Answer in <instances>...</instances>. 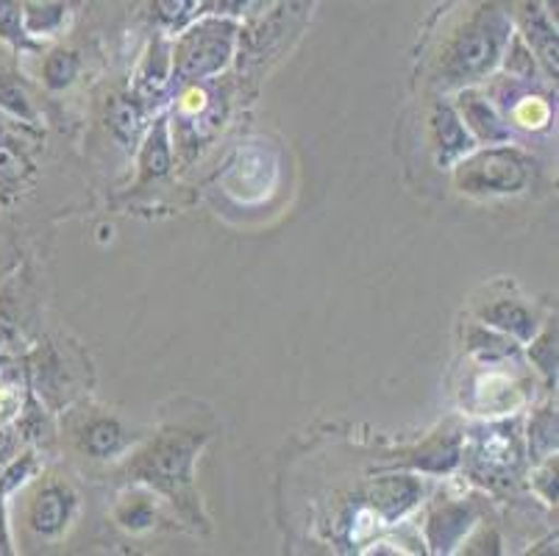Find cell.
<instances>
[{"label":"cell","mask_w":559,"mask_h":556,"mask_svg":"<svg viewBox=\"0 0 559 556\" xmlns=\"http://www.w3.org/2000/svg\"><path fill=\"white\" fill-rule=\"evenodd\" d=\"M532 489H535L537 496H540L548 507H557V453L535 462V471H532Z\"/></svg>","instance_id":"obj_31"},{"label":"cell","mask_w":559,"mask_h":556,"mask_svg":"<svg viewBox=\"0 0 559 556\" xmlns=\"http://www.w3.org/2000/svg\"><path fill=\"white\" fill-rule=\"evenodd\" d=\"M195 7L198 0H154L156 17L167 28H181L190 20V14L195 12Z\"/></svg>","instance_id":"obj_32"},{"label":"cell","mask_w":559,"mask_h":556,"mask_svg":"<svg viewBox=\"0 0 559 556\" xmlns=\"http://www.w3.org/2000/svg\"><path fill=\"white\" fill-rule=\"evenodd\" d=\"M28 129L32 126L12 120L0 111V206L17 201L37 173L32 145L25 142Z\"/></svg>","instance_id":"obj_7"},{"label":"cell","mask_w":559,"mask_h":556,"mask_svg":"<svg viewBox=\"0 0 559 556\" xmlns=\"http://www.w3.org/2000/svg\"><path fill=\"white\" fill-rule=\"evenodd\" d=\"M523 440H526L528 462H540L557 453V406L546 404L532 412Z\"/></svg>","instance_id":"obj_23"},{"label":"cell","mask_w":559,"mask_h":556,"mask_svg":"<svg viewBox=\"0 0 559 556\" xmlns=\"http://www.w3.org/2000/svg\"><path fill=\"white\" fill-rule=\"evenodd\" d=\"M206 440L210 435L195 428H162L126 453L117 476L126 484L151 489L156 498H165L192 527L206 523L195 489V465Z\"/></svg>","instance_id":"obj_1"},{"label":"cell","mask_w":559,"mask_h":556,"mask_svg":"<svg viewBox=\"0 0 559 556\" xmlns=\"http://www.w3.org/2000/svg\"><path fill=\"white\" fill-rule=\"evenodd\" d=\"M462 545H465V554H501V548H498V545H501V537H498L496 532H492V529H481L479 532V537H465L462 540Z\"/></svg>","instance_id":"obj_34"},{"label":"cell","mask_w":559,"mask_h":556,"mask_svg":"<svg viewBox=\"0 0 559 556\" xmlns=\"http://www.w3.org/2000/svg\"><path fill=\"white\" fill-rule=\"evenodd\" d=\"M476 318H479L481 323L498 329L501 334L512 336V340H515V343H521V345H526L528 340L537 334V329H540V318L535 315V309H532V306H526L523 300H518V298L490 300V304L479 306Z\"/></svg>","instance_id":"obj_15"},{"label":"cell","mask_w":559,"mask_h":556,"mask_svg":"<svg viewBox=\"0 0 559 556\" xmlns=\"http://www.w3.org/2000/svg\"><path fill=\"white\" fill-rule=\"evenodd\" d=\"M424 498V482L412 473H390V476H379L368 484L365 489V507L381 520L384 527L401 520L418 507Z\"/></svg>","instance_id":"obj_11"},{"label":"cell","mask_w":559,"mask_h":556,"mask_svg":"<svg viewBox=\"0 0 559 556\" xmlns=\"http://www.w3.org/2000/svg\"><path fill=\"white\" fill-rule=\"evenodd\" d=\"M12 554H17V548H14V537H12V523H9L7 498L0 496V556H12Z\"/></svg>","instance_id":"obj_37"},{"label":"cell","mask_w":559,"mask_h":556,"mask_svg":"<svg viewBox=\"0 0 559 556\" xmlns=\"http://www.w3.org/2000/svg\"><path fill=\"white\" fill-rule=\"evenodd\" d=\"M526 345L528 362L537 367V374L543 376L546 387H557V318H548L546 323H540L537 334Z\"/></svg>","instance_id":"obj_25"},{"label":"cell","mask_w":559,"mask_h":556,"mask_svg":"<svg viewBox=\"0 0 559 556\" xmlns=\"http://www.w3.org/2000/svg\"><path fill=\"white\" fill-rule=\"evenodd\" d=\"M526 440L521 421H492L462 435V459L467 476L485 487H510L526 468Z\"/></svg>","instance_id":"obj_4"},{"label":"cell","mask_w":559,"mask_h":556,"mask_svg":"<svg viewBox=\"0 0 559 556\" xmlns=\"http://www.w3.org/2000/svg\"><path fill=\"white\" fill-rule=\"evenodd\" d=\"M454 109L465 122L467 134L474 137L476 145H504L512 142V122L507 120L498 106L492 104L481 86H462L454 92Z\"/></svg>","instance_id":"obj_9"},{"label":"cell","mask_w":559,"mask_h":556,"mask_svg":"<svg viewBox=\"0 0 559 556\" xmlns=\"http://www.w3.org/2000/svg\"><path fill=\"white\" fill-rule=\"evenodd\" d=\"M462 459V431H443L424 442V446L412 448L399 459V465L412 468V471L426 473H451Z\"/></svg>","instance_id":"obj_17"},{"label":"cell","mask_w":559,"mask_h":556,"mask_svg":"<svg viewBox=\"0 0 559 556\" xmlns=\"http://www.w3.org/2000/svg\"><path fill=\"white\" fill-rule=\"evenodd\" d=\"M512 31L515 25L507 0H479L445 39L437 61V86L456 92L462 86L485 84L501 64Z\"/></svg>","instance_id":"obj_2"},{"label":"cell","mask_w":559,"mask_h":556,"mask_svg":"<svg viewBox=\"0 0 559 556\" xmlns=\"http://www.w3.org/2000/svg\"><path fill=\"white\" fill-rule=\"evenodd\" d=\"M39 473H43V459H39L37 448L25 446L12 462L0 471V496L3 498L17 496L20 489L28 487Z\"/></svg>","instance_id":"obj_26"},{"label":"cell","mask_w":559,"mask_h":556,"mask_svg":"<svg viewBox=\"0 0 559 556\" xmlns=\"http://www.w3.org/2000/svg\"><path fill=\"white\" fill-rule=\"evenodd\" d=\"M136 167H140V187L145 184L162 181L170 176L173 170V134H170V117L156 115L151 129L145 131L140 142V156H136Z\"/></svg>","instance_id":"obj_16"},{"label":"cell","mask_w":559,"mask_h":556,"mask_svg":"<svg viewBox=\"0 0 559 556\" xmlns=\"http://www.w3.org/2000/svg\"><path fill=\"white\" fill-rule=\"evenodd\" d=\"M0 45L12 48L14 54L43 50V43L25 34L23 0H0Z\"/></svg>","instance_id":"obj_27"},{"label":"cell","mask_w":559,"mask_h":556,"mask_svg":"<svg viewBox=\"0 0 559 556\" xmlns=\"http://www.w3.org/2000/svg\"><path fill=\"white\" fill-rule=\"evenodd\" d=\"M12 343H14V326L12 320H9L7 306H3V300H0V370L12 362V356H9Z\"/></svg>","instance_id":"obj_35"},{"label":"cell","mask_w":559,"mask_h":556,"mask_svg":"<svg viewBox=\"0 0 559 556\" xmlns=\"http://www.w3.org/2000/svg\"><path fill=\"white\" fill-rule=\"evenodd\" d=\"M510 3L512 25L523 37V43L532 48V54L540 61V70L548 79H557L559 68V39L557 20L548 14L543 0H507Z\"/></svg>","instance_id":"obj_8"},{"label":"cell","mask_w":559,"mask_h":556,"mask_svg":"<svg viewBox=\"0 0 559 556\" xmlns=\"http://www.w3.org/2000/svg\"><path fill=\"white\" fill-rule=\"evenodd\" d=\"M28 504H25V532L37 543H56L68 534L79 518L81 498L75 487L64 478L39 473L28 484Z\"/></svg>","instance_id":"obj_6"},{"label":"cell","mask_w":559,"mask_h":556,"mask_svg":"<svg viewBox=\"0 0 559 556\" xmlns=\"http://www.w3.org/2000/svg\"><path fill=\"white\" fill-rule=\"evenodd\" d=\"M429 140L437 167H443V170H451L465 153H471L476 147L474 137L467 134L465 122L460 120V115H456L454 104L449 98H437L431 104Z\"/></svg>","instance_id":"obj_12"},{"label":"cell","mask_w":559,"mask_h":556,"mask_svg":"<svg viewBox=\"0 0 559 556\" xmlns=\"http://www.w3.org/2000/svg\"><path fill=\"white\" fill-rule=\"evenodd\" d=\"M504 117L518 122V126H523V129H546L548 120H551V104H548L546 98H540V95H532L526 86V90L512 100L510 109L504 111Z\"/></svg>","instance_id":"obj_30"},{"label":"cell","mask_w":559,"mask_h":556,"mask_svg":"<svg viewBox=\"0 0 559 556\" xmlns=\"http://www.w3.org/2000/svg\"><path fill=\"white\" fill-rule=\"evenodd\" d=\"M537 165L521 147L476 145L454 167V187L467 198H515L532 187Z\"/></svg>","instance_id":"obj_3"},{"label":"cell","mask_w":559,"mask_h":556,"mask_svg":"<svg viewBox=\"0 0 559 556\" xmlns=\"http://www.w3.org/2000/svg\"><path fill=\"white\" fill-rule=\"evenodd\" d=\"M523 404V392L512 379L501 374L481 376L476 385V410L481 415H510Z\"/></svg>","instance_id":"obj_21"},{"label":"cell","mask_w":559,"mask_h":556,"mask_svg":"<svg viewBox=\"0 0 559 556\" xmlns=\"http://www.w3.org/2000/svg\"><path fill=\"white\" fill-rule=\"evenodd\" d=\"M23 448L25 442L23 437H20L17 428H14V423H0V471H3Z\"/></svg>","instance_id":"obj_33"},{"label":"cell","mask_w":559,"mask_h":556,"mask_svg":"<svg viewBox=\"0 0 559 556\" xmlns=\"http://www.w3.org/2000/svg\"><path fill=\"white\" fill-rule=\"evenodd\" d=\"M173 81V59H170V43L165 37H154L148 54L142 59L140 79H136V98L151 100L167 90Z\"/></svg>","instance_id":"obj_20"},{"label":"cell","mask_w":559,"mask_h":556,"mask_svg":"<svg viewBox=\"0 0 559 556\" xmlns=\"http://www.w3.org/2000/svg\"><path fill=\"white\" fill-rule=\"evenodd\" d=\"M479 523V509L465 501H449L431 509L426 520V543L431 554H451Z\"/></svg>","instance_id":"obj_13"},{"label":"cell","mask_w":559,"mask_h":556,"mask_svg":"<svg viewBox=\"0 0 559 556\" xmlns=\"http://www.w3.org/2000/svg\"><path fill=\"white\" fill-rule=\"evenodd\" d=\"M109 129L126 147L134 145L145 129V100H140L136 95H131V98L123 95V98L111 100Z\"/></svg>","instance_id":"obj_24"},{"label":"cell","mask_w":559,"mask_h":556,"mask_svg":"<svg viewBox=\"0 0 559 556\" xmlns=\"http://www.w3.org/2000/svg\"><path fill=\"white\" fill-rule=\"evenodd\" d=\"M111 518H115L117 527L131 534L148 532L159 518V504H156V496L151 489L131 484V489H126L123 496L117 498Z\"/></svg>","instance_id":"obj_19"},{"label":"cell","mask_w":559,"mask_h":556,"mask_svg":"<svg viewBox=\"0 0 559 556\" xmlns=\"http://www.w3.org/2000/svg\"><path fill=\"white\" fill-rule=\"evenodd\" d=\"M253 0H206L203 3V14H223V17H234L251 9Z\"/></svg>","instance_id":"obj_36"},{"label":"cell","mask_w":559,"mask_h":556,"mask_svg":"<svg viewBox=\"0 0 559 556\" xmlns=\"http://www.w3.org/2000/svg\"><path fill=\"white\" fill-rule=\"evenodd\" d=\"M81 73V59L75 50L56 48L45 56L43 61V84L50 92H64L68 86L75 84Z\"/></svg>","instance_id":"obj_28"},{"label":"cell","mask_w":559,"mask_h":556,"mask_svg":"<svg viewBox=\"0 0 559 556\" xmlns=\"http://www.w3.org/2000/svg\"><path fill=\"white\" fill-rule=\"evenodd\" d=\"M521 343H515L512 336L501 334L492 326L481 323H471L465 329V351L471 354V359H476L479 365L485 367H498L504 365V362H512L521 356Z\"/></svg>","instance_id":"obj_18"},{"label":"cell","mask_w":559,"mask_h":556,"mask_svg":"<svg viewBox=\"0 0 559 556\" xmlns=\"http://www.w3.org/2000/svg\"><path fill=\"white\" fill-rule=\"evenodd\" d=\"M68 3L64 0H23V25L32 39L56 37L68 23Z\"/></svg>","instance_id":"obj_22"},{"label":"cell","mask_w":559,"mask_h":556,"mask_svg":"<svg viewBox=\"0 0 559 556\" xmlns=\"http://www.w3.org/2000/svg\"><path fill=\"white\" fill-rule=\"evenodd\" d=\"M498 68L504 70V75H510V79L528 81V84L537 81V75H540V61L532 54V48L523 43V37L518 31H512V37L510 43H507L504 56H501V64H498Z\"/></svg>","instance_id":"obj_29"},{"label":"cell","mask_w":559,"mask_h":556,"mask_svg":"<svg viewBox=\"0 0 559 556\" xmlns=\"http://www.w3.org/2000/svg\"><path fill=\"white\" fill-rule=\"evenodd\" d=\"M75 446L84 457H90L93 462H115V459H123L142 437L131 435L129 428L123 426V421H117L115 415H95L84 417V421L75 426Z\"/></svg>","instance_id":"obj_10"},{"label":"cell","mask_w":559,"mask_h":556,"mask_svg":"<svg viewBox=\"0 0 559 556\" xmlns=\"http://www.w3.org/2000/svg\"><path fill=\"white\" fill-rule=\"evenodd\" d=\"M12 48H0V111L12 120L25 122V126H32L37 129L39 126V109L37 100L32 95V86L25 81V75L20 73L17 59Z\"/></svg>","instance_id":"obj_14"},{"label":"cell","mask_w":559,"mask_h":556,"mask_svg":"<svg viewBox=\"0 0 559 556\" xmlns=\"http://www.w3.org/2000/svg\"><path fill=\"white\" fill-rule=\"evenodd\" d=\"M237 39H240L237 20L223 17V14H203L201 20L181 31L176 43H170L173 81L201 84L221 75L231 64Z\"/></svg>","instance_id":"obj_5"}]
</instances>
